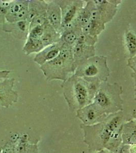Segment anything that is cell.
Instances as JSON below:
<instances>
[{
  "mask_svg": "<svg viewBox=\"0 0 136 153\" xmlns=\"http://www.w3.org/2000/svg\"><path fill=\"white\" fill-rule=\"evenodd\" d=\"M124 123V112L120 111L108 115L103 121L93 125L82 124L84 141L91 151L106 149L117 153L122 145L121 133Z\"/></svg>",
  "mask_w": 136,
  "mask_h": 153,
  "instance_id": "obj_1",
  "label": "cell"
},
{
  "mask_svg": "<svg viewBox=\"0 0 136 153\" xmlns=\"http://www.w3.org/2000/svg\"><path fill=\"white\" fill-rule=\"evenodd\" d=\"M100 85L90 83L75 74L70 76L61 86L70 110L77 111L92 103Z\"/></svg>",
  "mask_w": 136,
  "mask_h": 153,
  "instance_id": "obj_2",
  "label": "cell"
},
{
  "mask_svg": "<svg viewBox=\"0 0 136 153\" xmlns=\"http://www.w3.org/2000/svg\"><path fill=\"white\" fill-rule=\"evenodd\" d=\"M77 68L73 59L72 47L62 44L57 57L40 66L47 80H60L64 82L73 74Z\"/></svg>",
  "mask_w": 136,
  "mask_h": 153,
  "instance_id": "obj_3",
  "label": "cell"
},
{
  "mask_svg": "<svg viewBox=\"0 0 136 153\" xmlns=\"http://www.w3.org/2000/svg\"><path fill=\"white\" fill-rule=\"evenodd\" d=\"M123 87L118 83L103 82L100 84L92 103L106 115L123 111Z\"/></svg>",
  "mask_w": 136,
  "mask_h": 153,
  "instance_id": "obj_4",
  "label": "cell"
},
{
  "mask_svg": "<svg viewBox=\"0 0 136 153\" xmlns=\"http://www.w3.org/2000/svg\"><path fill=\"white\" fill-rule=\"evenodd\" d=\"M74 74L90 83L100 84L107 82L111 74L107 58L94 56L77 65Z\"/></svg>",
  "mask_w": 136,
  "mask_h": 153,
  "instance_id": "obj_5",
  "label": "cell"
},
{
  "mask_svg": "<svg viewBox=\"0 0 136 153\" xmlns=\"http://www.w3.org/2000/svg\"><path fill=\"white\" fill-rule=\"evenodd\" d=\"M59 5L62 12V32L68 28L72 27L75 18L84 5L81 0H55Z\"/></svg>",
  "mask_w": 136,
  "mask_h": 153,
  "instance_id": "obj_6",
  "label": "cell"
},
{
  "mask_svg": "<svg viewBox=\"0 0 136 153\" xmlns=\"http://www.w3.org/2000/svg\"><path fill=\"white\" fill-rule=\"evenodd\" d=\"M76 116L86 126L93 125L102 122L108 116L91 103L76 111Z\"/></svg>",
  "mask_w": 136,
  "mask_h": 153,
  "instance_id": "obj_7",
  "label": "cell"
},
{
  "mask_svg": "<svg viewBox=\"0 0 136 153\" xmlns=\"http://www.w3.org/2000/svg\"><path fill=\"white\" fill-rule=\"evenodd\" d=\"M29 0H13L6 16V22L15 23L26 20Z\"/></svg>",
  "mask_w": 136,
  "mask_h": 153,
  "instance_id": "obj_8",
  "label": "cell"
},
{
  "mask_svg": "<svg viewBox=\"0 0 136 153\" xmlns=\"http://www.w3.org/2000/svg\"><path fill=\"white\" fill-rule=\"evenodd\" d=\"M101 21L105 25L109 23L115 17L118 7L121 3L120 0H93Z\"/></svg>",
  "mask_w": 136,
  "mask_h": 153,
  "instance_id": "obj_9",
  "label": "cell"
},
{
  "mask_svg": "<svg viewBox=\"0 0 136 153\" xmlns=\"http://www.w3.org/2000/svg\"><path fill=\"white\" fill-rule=\"evenodd\" d=\"M15 79L7 78L0 81V103L6 106L17 101L18 94L13 89Z\"/></svg>",
  "mask_w": 136,
  "mask_h": 153,
  "instance_id": "obj_10",
  "label": "cell"
},
{
  "mask_svg": "<svg viewBox=\"0 0 136 153\" xmlns=\"http://www.w3.org/2000/svg\"><path fill=\"white\" fill-rule=\"evenodd\" d=\"M47 18L49 24L60 34L62 24V12L59 5L55 1L47 3Z\"/></svg>",
  "mask_w": 136,
  "mask_h": 153,
  "instance_id": "obj_11",
  "label": "cell"
},
{
  "mask_svg": "<svg viewBox=\"0 0 136 153\" xmlns=\"http://www.w3.org/2000/svg\"><path fill=\"white\" fill-rule=\"evenodd\" d=\"M3 25V29L4 31L12 33L16 38L20 39H27L28 37L30 23L27 20L11 24L6 22Z\"/></svg>",
  "mask_w": 136,
  "mask_h": 153,
  "instance_id": "obj_12",
  "label": "cell"
},
{
  "mask_svg": "<svg viewBox=\"0 0 136 153\" xmlns=\"http://www.w3.org/2000/svg\"><path fill=\"white\" fill-rule=\"evenodd\" d=\"M62 44L60 42L44 48L40 52L37 53L34 58V61L41 66L48 61L57 57L59 54Z\"/></svg>",
  "mask_w": 136,
  "mask_h": 153,
  "instance_id": "obj_13",
  "label": "cell"
},
{
  "mask_svg": "<svg viewBox=\"0 0 136 153\" xmlns=\"http://www.w3.org/2000/svg\"><path fill=\"white\" fill-rule=\"evenodd\" d=\"M72 53L75 65H77L87 59L95 56V46L75 44L72 47Z\"/></svg>",
  "mask_w": 136,
  "mask_h": 153,
  "instance_id": "obj_14",
  "label": "cell"
},
{
  "mask_svg": "<svg viewBox=\"0 0 136 153\" xmlns=\"http://www.w3.org/2000/svg\"><path fill=\"white\" fill-rule=\"evenodd\" d=\"M136 120L124 122L122 126L121 138L122 145H134L136 144Z\"/></svg>",
  "mask_w": 136,
  "mask_h": 153,
  "instance_id": "obj_15",
  "label": "cell"
},
{
  "mask_svg": "<svg viewBox=\"0 0 136 153\" xmlns=\"http://www.w3.org/2000/svg\"><path fill=\"white\" fill-rule=\"evenodd\" d=\"M47 3L44 0H29L27 21L29 23L38 16L46 14Z\"/></svg>",
  "mask_w": 136,
  "mask_h": 153,
  "instance_id": "obj_16",
  "label": "cell"
},
{
  "mask_svg": "<svg viewBox=\"0 0 136 153\" xmlns=\"http://www.w3.org/2000/svg\"><path fill=\"white\" fill-rule=\"evenodd\" d=\"M61 34L56 31L49 23L44 26V30L40 40L44 48L59 42Z\"/></svg>",
  "mask_w": 136,
  "mask_h": 153,
  "instance_id": "obj_17",
  "label": "cell"
},
{
  "mask_svg": "<svg viewBox=\"0 0 136 153\" xmlns=\"http://www.w3.org/2000/svg\"><path fill=\"white\" fill-rule=\"evenodd\" d=\"M82 32V29L79 27L73 26L68 28L61 32L60 42L61 44L72 47L75 45L79 36Z\"/></svg>",
  "mask_w": 136,
  "mask_h": 153,
  "instance_id": "obj_18",
  "label": "cell"
},
{
  "mask_svg": "<svg viewBox=\"0 0 136 153\" xmlns=\"http://www.w3.org/2000/svg\"><path fill=\"white\" fill-rule=\"evenodd\" d=\"M105 25L101 20H91L87 25L82 28V32L93 36L98 37L105 29Z\"/></svg>",
  "mask_w": 136,
  "mask_h": 153,
  "instance_id": "obj_19",
  "label": "cell"
},
{
  "mask_svg": "<svg viewBox=\"0 0 136 153\" xmlns=\"http://www.w3.org/2000/svg\"><path fill=\"white\" fill-rule=\"evenodd\" d=\"M90 21V8L89 7V4L87 2L85 6L83 7L79 11V13L73 23L72 27H79L82 29L83 27L87 25Z\"/></svg>",
  "mask_w": 136,
  "mask_h": 153,
  "instance_id": "obj_20",
  "label": "cell"
},
{
  "mask_svg": "<svg viewBox=\"0 0 136 153\" xmlns=\"http://www.w3.org/2000/svg\"><path fill=\"white\" fill-rule=\"evenodd\" d=\"M44 48V45L40 39L27 37L23 48V51L27 55H29L33 53H38Z\"/></svg>",
  "mask_w": 136,
  "mask_h": 153,
  "instance_id": "obj_21",
  "label": "cell"
},
{
  "mask_svg": "<svg viewBox=\"0 0 136 153\" xmlns=\"http://www.w3.org/2000/svg\"><path fill=\"white\" fill-rule=\"evenodd\" d=\"M124 37L129 57H134L136 55V33L133 30L127 29L125 33Z\"/></svg>",
  "mask_w": 136,
  "mask_h": 153,
  "instance_id": "obj_22",
  "label": "cell"
},
{
  "mask_svg": "<svg viewBox=\"0 0 136 153\" xmlns=\"http://www.w3.org/2000/svg\"><path fill=\"white\" fill-rule=\"evenodd\" d=\"M98 41V37L93 36L81 32V33L79 34V36L77 38L75 44L95 46V45L96 44Z\"/></svg>",
  "mask_w": 136,
  "mask_h": 153,
  "instance_id": "obj_23",
  "label": "cell"
},
{
  "mask_svg": "<svg viewBox=\"0 0 136 153\" xmlns=\"http://www.w3.org/2000/svg\"><path fill=\"white\" fill-rule=\"evenodd\" d=\"M13 0H0V24L6 23L5 17L7 10Z\"/></svg>",
  "mask_w": 136,
  "mask_h": 153,
  "instance_id": "obj_24",
  "label": "cell"
},
{
  "mask_svg": "<svg viewBox=\"0 0 136 153\" xmlns=\"http://www.w3.org/2000/svg\"><path fill=\"white\" fill-rule=\"evenodd\" d=\"M47 23L49 22L47 18V13H46V14L38 16L31 21L30 26H29V30L35 27L44 26Z\"/></svg>",
  "mask_w": 136,
  "mask_h": 153,
  "instance_id": "obj_25",
  "label": "cell"
},
{
  "mask_svg": "<svg viewBox=\"0 0 136 153\" xmlns=\"http://www.w3.org/2000/svg\"><path fill=\"white\" fill-rule=\"evenodd\" d=\"M44 26H39L32 28L29 31L28 37L36 39H40L44 32Z\"/></svg>",
  "mask_w": 136,
  "mask_h": 153,
  "instance_id": "obj_26",
  "label": "cell"
},
{
  "mask_svg": "<svg viewBox=\"0 0 136 153\" xmlns=\"http://www.w3.org/2000/svg\"><path fill=\"white\" fill-rule=\"evenodd\" d=\"M117 153H136V144L121 145Z\"/></svg>",
  "mask_w": 136,
  "mask_h": 153,
  "instance_id": "obj_27",
  "label": "cell"
},
{
  "mask_svg": "<svg viewBox=\"0 0 136 153\" xmlns=\"http://www.w3.org/2000/svg\"><path fill=\"white\" fill-rule=\"evenodd\" d=\"M127 66L133 70L134 74H136V56L133 57H129V59L127 60Z\"/></svg>",
  "mask_w": 136,
  "mask_h": 153,
  "instance_id": "obj_28",
  "label": "cell"
},
{
  "mask_svg": "<svg viewBox=\"0 0 136 153\" xmlns=\"http://www.w3.org/2000/svg\"><path fill=\"white\" fill-rule=\"evenodd\" d=\"M10 71L8 70H0V81L8 78Z\"/></svg>",
  "mask_w": 136,
  "mask_h": 153,
  "instance_id": "obj_29",
  "label": "cell"
},
{
  "mask_svg": "<svg viewBox=\"0 0 136 153\" xmlns=\"http://www.w3.org/2000/svg\"><path fill=\"white\" fill-rule=\"evenodd\" d=\"M94 153H114L110 151L109 150H106V149H103V150H100L98 151L95 152Z\"/></svg>",
  "mask_w": 136,
  "mask_h": 153,
  "instance_id": "obj_30",
  "label": "cell"
},
{
  "mask_svg": "<svg viewBox=\"0 0 136 153\" xmlns=\"http://www.w3.org/2000/svg\"><path fill=\"white\" fill-rule=\"evenodd\" d=\"M0 152H1V151H0Z\"/></svg>",
  "mask_w": 136,
  "mask_h": 153,
  "instance_id": "obj_31",
  "label": "cell"
}]
</instances>
